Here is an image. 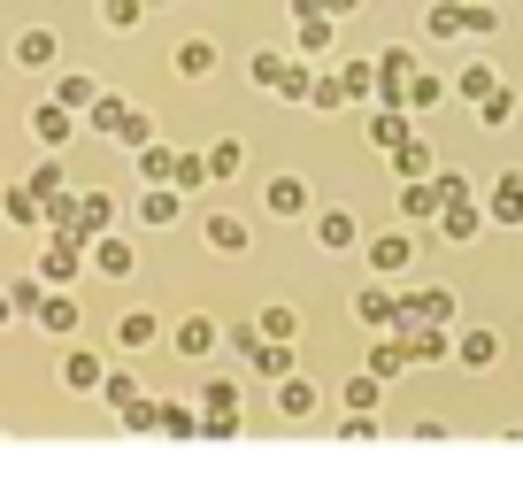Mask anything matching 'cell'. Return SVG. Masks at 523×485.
<instances>
[{
    "instance_id": "obj_1",
    "label": "cell",
    "mask_w": 523,
    "mask_h": 485,
    "mask_svg": "<svg viewBox=\"0 0 523 485\" xmlns=\"http://www.w3.org/2000/svg\"><path fill=\"white\" fill-rule=\"evenodd\" d=\"M270 208H277V216L308 208V185H292V177H277V185H270Z\"/></svg>"
},
{
    "instance_id": "obj_2",
    "label": "cell",
    "mask_w": 523,
    "mask_h": 485,
    "mask_svg": "<svg viewBox=\"0 0 523 485\" xmlns=\"http://www.w3.org/2000/svg\"><path fill=\"white\" fill-rule=\"evenodd\" d=\"M31 123H39V139H46V147H62V139H70V116H62V108H39Z\"/></svg>"
},
{
    "instance_id": "obj_3",
    "label": "cell",
    "mask_w": 523,
    "mask_h": 485,
    "mask_svg": "<svg viewBox=\"0 0 523 485\" xmlns=\"http://www.w3.org/2000/svg\"><path fill=\"white\" fill-rule=\"evenodd\" d=\"M16 62H55V39H46V31H23V47H16Z\"/></svg>"
},
{
    "instance_id": "obj_4",
    "label": "cell",
    "mask_w": 523,
    "mask_h": 485,
    "mask_svg": "<svg viewBox=\"0 0 523 485\" xmlns=\"http://www.w3.org/2000/svg\"><path fill=\"white\" fill-rule=\"evenodd\" d=\"M39 324L46 331H70V324H78V309H70V301H39Z\"/></svg>"
},
{
    "instance_id": "obj_5",
    "label": "cell",
    "mask_w": 523,
    "mask_h": 485,
    "mask_svg": "<svg viewBox=\"0 0 523 485\" xmlns=\"http://www.w3.org/2000/svg\"><path fill=\"white\" fill-rule=\"evenodd\" d=\"M208 239H215V247H224V254H232V247H247V232H239L232 216H215V224H208Z\"/></svg>"
},
{
    "instance_id": "obj_6",
    "label": "cell",
    "mask_w": 523,
    "mask_h": 485,
    "mask_svg": "<svg viewBox=\"0 0 523 485\" xmlns=\"http://www.w3.org/2000/svg\"><path fill=\"white\" fill-rule=\"evenodd\" d=\"M100 270L123 277V270H131V247H123V239H108V247H100Z\"/></svg>"
},
{
    "instance_id": "obj_7",
    "label": "cell",
    "mask_w": 523,
    "mask_h": 485,
    "mask_svg": "<svg viewBox=\"0 0 523 485\" xmlns=\"http://www.w3.org/2000/svg\"><path fill=\"white\" fill-rule=\"evenodd\" d=\"M277 401H285V416H308V408H316V393H308V386H285Z\"/></svg>"
},
{
    "instance_id": "obj_8",
    "label": "cell",
    "mask_w": 523,
    "mask_h": 485,
    "mask_svg": "<svg viewBox=\"0 0 523 485\" xmlns=\"http://www.w3.org/2000/svg\"><path fill=\"white\" fill-rule=\"evenodd\" d=\"M493 208H501V216H523V177H508V185H501V200H493Z\"/></svg>"
}]
</instances>
